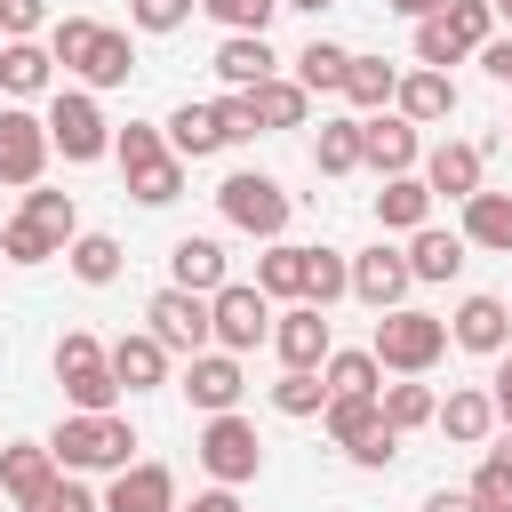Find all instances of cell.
<instances>
[{
    "label": "cell",
    "instance_id": "cell-41",
    "mask_svg": "<svg viewBox=\"0 0 512 512\" xmlns=\"http://www.w3.org/2000/svg\"><path fill=\"white\" fill-rule=\"evenodd\" d=\"M336 296H352V264L336 256V248H312V280H304V304H336Z\"/></svg>",
    "mask_w": 512,
    "mask_h": 512
},
{
    "label": "cell",
    "instance_id": "cell-40",
    "mask_svg": "<svg viewBox=\"0 0 512 512\" xmlns=\"http://www.w3.org/2000/svg\"><path fill=\"white\" fill-rule=\"evenodd\" d=\"M272 408H280V416H320V408H328V376H312V368H288V376L272 384Z\"/></svg>",
    "mask_w": 512,
    "mask_h": 512
},
{
    "label": "cell",
    "instance_id": "cell-28",
    "mask_svg": "<svg viewBox=\"0 0 512 512\" xmlns=\"http://www.w3.org/2000/svg\"><path fill=\"white\" fill-rule=\"evenodd\" d=\"M24 224H32L56 256L80 240V208H72V192H24Z\"/></svg>",
    "mask_w": 512,
    "mask_h": 512
},
{
    "label": "cell",
    "instance_id": "cell-8",
    "mask_svg": "<svg viewBox=\"0 0 512 512\" xmlns=\"http://www.w3.org/2000/svg\"><path fill=\"white\" fill-rule=\"evenodd\" d=\"M192 448H200V464H208V480H216V488H240V480H256V472H264V440H256V424H248V416H208Z\"/></svg>",
    "mask_w": 512,
    "mask_h": 512
},
{
    "label": "cell",
    "instance_id": "cell-26",
    "mask_svg": "<svg viewBox=\"0 0 512 512\" xmlns=\"http://www.w3.org/2000/svg\"><path fill=\"white\" fill-rule=\"evenodd\" d=\"M424 216H432V184H424V176H384V192H376V224H392V232H424Z\"/></svg>",
    "mask_w": 512,
    "mask_h": 512
},
{
    "label": "cell",
    "instance_id": "cell-47",
    "mask_svg": "<svg viewBox=\"0 0 512 512\" xmlns=\"http://www.w3.org/2000/svg\"><path fill=\"white\" fill-rule=\"evenodd\" d=\"M40 24H48V0H0V32L8 40H32Z\"/></svg>",
    "mask_w": 512,
    "mask_h": 512
},
{
    "label": "cell",
    "instance_id": "cell-15",
    "mask_svg": "<svg viewBox=\"0 0 512 512\" xmlns=\"http://www.w3.org/2000/svg\"><path fill=\"white\" fill-rule=\"evenodd\" d=\"M184 392H192V408H208V416H232V408H240V392H248V376H240V352H200V360L184 368Z\"/></svg>",
    "mask_w": 512,
    "mask_h": 512
},
{
    "label": "cell",
    "instance_id": "cell-25",
    "mask_svg": "<svg viewBox=\"0 0 512 512\" xmlns=\"http://www.w3.org/2000/svg\"><path fill=\"white\" fill-rule=\"evenodd\" d=\"M424 184H432V200L448 192V200H472L480 192V144H440L432 160H424Z\"/></svg>",
    "mask_w": 512,
    "mask_h": 512
},
{
    "label": "cell",
    "instance_id": "cell-20",
    "mask_svg": "<svg viewBox=\"0 0 512 512\" xmlns=\"http://www.w3.org/2000/svg\"><path fill=\"white\" fill-rule=\"evenodd\" d=\"M168 288L216 296V288H224V248H216V240H200V232H184V240L168 248Z\"/></svg>",
    "mask_w": 512,
    "mask_h": 512
},
{
    "label": "cell",
    "instance_id": "cell-36",
    "mask_svg": "<svg viewBox=\"0 0 512 512\" xmlns=\"http://www.w3.org/2000/svg\"><path fill=\"white\" fill-rule=\"evenodd\" d=\"M472 504L480 512H512V432L488 448V464L472 472Z\"/></svg>",
    "mask_w": 512,
    "mask_h": 512
},
{
    "label": "cell",
    "instance_id": "cell-30",
    "mask_svg": "<svg viewBox=\"0 0 512 512\" xmlns=\"http://www.w3.org/2000/svg\"><path fill=\"white\" fill-rule=\"evenodd\" d=\"M432 424H440L448 440H464V448H472V440H488V432H496V400H488V392H448Z\"/></svg>",
    "mask_w": 512,
    "mask_h": 512
},
{
    "label": "cell",
    "instance_id": "cell-23",
    "mask_svg": "<svg viewBox=\"0 0 512 512\" xmlns=\"http://www.w3.org/2000/svg\"><path fill=\"white\" fill-rule=\"evenodd\" d=\"M216 72H224V88H240V96L264 88V80H272V40H264V32H232V40L216 48Z\"/></svg>",
    "mask_w": 512,
    "mask_h": 512
},
{
    "label": "cell",
    "instance_id": "cell-6",
    "mask_svg": "<svg viewBox=\"0 0 512 512\" xmlns=\"http://www.w3.org/2000/svg\"><path fill=\"white\" fill-rule=\"evenodd\" d=\"M48 448H56V464H64V472H128L136 432H128L120 416H64Z\"/></svg>",
    "mask_w": 512,
    "mask_h": 512
},
{
    "label": "cell",
    "instance_id": "cell-35",
    "mask_svg": "<svg viewBox=\"0 0 512 512\" xmlns=\"http://www.w3.org/2000/svg\"><path fill=\"white\" fill-rule=\"evenodd\" d=\"M376 408H384V424H392V432H416V424H432V416H440L432 384H384V392H376Z\"/></svg>",
    "mask_w": 512,
    "mask_h": 512
},
{
    "label": "cell",
    "instance_id": "cell-50",
    "mask_svg": "<svg viewBox=\"0 0 512 512\" xmlns=\"http://www.w3.org/2000/svg\"><path fill=\"white\" fill-rule=\"evenodd\" d=\"M424 512H480V504H472V488H464V496H456V488H432Z\"/></svg>",
    "mask_w": 512,
    "mask_h": 512
},
{
    "label": "cell",
    "instance_id": "cell-18",
    "mask_svg": "<svg viewBox=\"0 0 512 512\" xmlns=\"http://www.w3.org/2000/svg\"><path fill=\"white\" fill-rule=\"evenodd\" d=\"M104 512H176V472H168V464H128V472H112Z\"/></svg>",
    "mask_w": 512,
    "mask_h": 512
},
{
    "label": "cell",
    "instance_id": "cell-51",
    "mask_svg": "<svg viewBox=\"0 0 512 512\" xmlns=\"http://www.w3.org/2000/svg\"><path fill=\"white\" fill-rule=\"evenodd\" d=\"M176 512H240V496H232V488H208V496H192V504H176Z\"/></svg>",
    "mask_w": 512,
    "mask_h": 512
},
{
    "label": "cell",
    "instance_id": "cell-22",
    "mask_svg": "<svg viewBox=\"0 0 512 512\" xmlns=\"http://www.w3.org/2000/svg\"><path fill=\"white\" fill-rule=\"evenodd\" d=\"M112 376H120V392H152V384L168 376V344H160L152 328L120 336V344H112Z\"/></svg>",
    "mask_w": 512,
    "mask_h": 512
},
{
    "label": "cell",
    "instance_id": "cell-4",
    "mask_svg": "<svg viewBox=\"0 0 512 512\" xmlns=\"http://www.w3.org/2000/svg\"><path fill=\"white\" fill-rule=\"evenodd\" d=\"M488 24H496V8H488V0H448L440 16H424V24H416V64H424V72H448L456 56L488 48Z\"/></svg>",
    "mask_w": 512,
    "mask_h": 512
},
{
    "label": "cell",
    "instance_id": "cell-31",
    "mask_svg": "<svg viewBox=\"0 0 512 512\" xmlns=\"http://www.w3.org/2000/svg\"><path fill=\"white\" fill-rule=\"evenodd\" d=\"M344 96H352L360 112H384V104L400 96V64H384V56H352V72H344Z\"/></svg>",
    "mask_w": 512,
    "mask_h": 512
},
{
    "label": "cell",
    "instance_id": "cell-1",
    "mask_svg": "<svg viewBox=\"0 0 512 512\" xmlns=\"http://www.w3.org/2000/svg\"><path fill=\"white\" fill-rule=\"evenodd\" d=\"M48 56H56L64 72H80L88 88H120V80L136 72L128 32H112V24H96V16H56V24H48Z\"/></svg>",
    "mask_w": 512,
    "mask_h": 512
},
{
    "label": "cell",
    "instance_id": "cell-21",
    "mask_svg": "<svg viewBox=\"0 0 512 512\" xmlns=\"http://www.w3.org/2000/svg\"><path fill=\"white\" fill-rule=\"evenodd\" d=\"M392 104H400V120L432 128V120H448V112H456V80H448V72H424V64H416V72H400V96H392Z\"/></svg>",
    "mask_w": 512,
    "mask_h": 512
},
{
    "label": "cell",
    "instance_id": "cell-7",
    "mask_svg": "<svg viewBox=\"0 0 512 512\" xmlns=\"http://www.w3.org/2000/svg\"><path fill=\"white\" fill-rule=\"evenodd\" d=\"M216 208H224V224H240V232H256V240H280V224H288V192L272 184V176H256V168H232L224 184H216Z\"/></svg>",
    "mask_w": 512,
    "mask_h": 512
},
{
    "label": "cell",
    "instance_id": "cell-24",
    "mask_svg": "<svg viewBox=\"0 0 512 512\" xmlns=\"http://www.w3.org/2000/svg\"><path fill=\"white\" fill-rule=\"evenodd\" d=\"M168 152H176V160H208V152H224V120H216V104H176V112H168Z\"/></svg>",
    "mask_w": 512,
    "mask_h": 512
},
{
    "label": "cell",
    "instance_id": "cell-16",
    "mask_svg": "<svg viewBox=\"0 0 512 512\" xmlns=\"http://www.w3.org/2000/svg\"><path fill=\"white\" fill-rule=\"evenodd\" d=\"M416 288V272H408V256L400 248H368L360 264H352V296L360 304H376V312H400V296Z\"/></svg>",
    "mask_w": 512,
    "mask_h": 512
},
{
    "label": "cell",
    "instance_id": "cell-45",
    "mask_svg": "<svg viewBox=\"0 0 512 512\" xmlns=\"http://www.w3.org/2000/svg\"><path fill=\"white\" fill-rule=\"evenodd\" d=\"M0 256H8V264H48V256H56V248H48V240H40V232H32V224H24V216H16V224H8V232H0Z\"/></svg>",
    "mask_w": 512,
    "mask_h": 512
},
{
    "label": "cell",
    "instance_id": "cell-10",
    "mask_svg": "<svg viewBox=\"0 0 512 512\" xmlns=\"http://www.w3.org/2000/svg\"><path fill=\"white\" fill-rule=\"evenodd\" d=\"M144 320H152V336H160L168 352H184V360H200V352L216 344V320H208V296H192V288H160V296L144 304Z\"/></svg>",
    "mask_w": 512,
    "mask_h": 512
},
{
    "label": "cell",
    "instance_id": "cell-37",
    "mask_svg": "<svg viewBox=\"0 0 512 512\" xmlns=\"http://www.w3.org/2000/svg\"><path fill=\"white\" fill-rule=\"evenodd\" d=\"M344 72H352V48H336V40H312L304 56H296V88L312 96V88H344Z\"/></svg>",
    "mask_w": 512,
    "mask_h": 512
},
{
    "label": "cell",
    "instance_id": "cell-11",
    "mask_svg": "<svg viewBox=\"0 0 512 512\" xmlns=\"http://www.w3.org/2000/svg\"><path fill=\"white\" fill-rule=\"evenodd\" d=\"M208 320H216V344H224V352H256V344L272 336V296L248 288V280H224V288L208 296Z\"/></svg>",
    "mask_w": 512,
    "mask_h": 512
},
{
    "label": "cell",
    "instance_id": "cell-39",
    "mask_svg": "<svg viewBox=\"0 0 512 512\" xmlns=\"http://www.w3.org/2000/svg\"><path fill=\"white\" fill-rule=\"evenodd\" d=\"M248 96H256V120H264V128H304V104H312V96H304L296 80H264V88H248Z\"/></svg>",
    "mask_w": 512,
    "mask_h": 512
},
{
    "label": "cell",
    "instance_id": "cell-17",
    "mask_svg": "<svg viewBox=\"0 0 512 512\" xmlns=\"http://www.w3.org/2000/svg\"><path fill=\"white\" fill-rule=\"evenodd\" d=\"M272 344H280L288 368H328V312L320 304H288L280 328H272Z\"/></svg>",
    "mask_w": 512,
    "mask_h": 512
},
{
    "label": "cell",
    "instance_id": "cell-2",
    "mask_svg": "<svg viewBox=\"0 0 512 512\" xmlns=\"http://www.w3.org/2000/svg\"><path fill=\"white\" fill-rule=\"evenodd\" d=\"M368 352H376V368L424 376V368L448 352V320H432V312H416V304H400V312H376V336H368Z\"/></svg>",
    "mask_w": 512,
    "mask_h": 512
},
{
    "label": "cell",
    "instance_id": "cell-52",
    "mask_svg": "<svg viewBox=\"0 0 512 512\" xmlns=\"http://www.w3.org/2000/svg\"><path fill=\"white\" fill-rule=\"evenodd\" d=\"M480 64H488V72L512 88V40H488V48H480Z\"/></svg>",
    "mask_w": 512,
    "mask_h": 512
},
{
    "label": "cell",
    "instance_id": "cell-56",
    "mask_svg": "<svg viewBox=\"0 0 512 512\" xmlns=\"http://www.w3.org/2000/svg\"><path fill=\"white\" fill-rule=\"evenodd\" d=\"M0 264H8V256H0Z\"/></svg>",
    "mask_w": 512,
    "mask_h": 512
},
{
    "label": "cell",
    "instance_id": "cell-54",
    "mask_svg": "<svg viewBox=\"0 0 512 512\" xmlns=\"http://www.w3.org/2000/svg\"><path fill=\"white\" fill-rule=\"evenodd\" d=\"M280 8H312V16H320V8H328V0H280Z\"/></svg>",
    "mask_w": 512,
    "mask_h": 512
},
{
    "label": "cell",
    "instance_id": "cell-46",
    "mask_svg": "<svg viewBox=\"0 0 512 512\" xmlns=\"http://www.w3.org/2000/svg\"><path fill=\"white\" fill-rule=\"evenodd\" d=\"M192 8H200V0H128V16H136L144 32H176Z\"/></svg>",
    "mask_w": 512,
    "mask_h": 512
},
{
    "label": "cell",
    "instance_id": "cell-32",
    "mask_svg": "<svg viewBox=\"0 0 512 512\" xmlns=\"http://www.w3.org/2000/svg\"><path fill=\"white\" fill-rule=\"evenodd\" d=\"M408 272H416V280H456V272H464V240L424 224V232L408 240Z\"/></svg>",
    "mask_w": 512,
    "mask_h": 512
},
{
    "label": "cell",
    "instance_id": "cell-5",
    "mask_svg": "<svg viewBox=\"0 0 512 512\" xmlns=\"http://www.w3.org/2000/svg\"><path fill=\"white\" fill-rule=\"evenodd\" d=\"M112 152H120V168H128V192H136L144 208H168V200L184 192V160L168 152V136H160V128H136V120H128Z\"/></svg>",
    "mask_w": 512,
    "mask_h": 512
},
{
    "label": "cell",
    "instance_id": "cell-27",
    "mask_svg": "<svg viewBox=\"0 0 512 512\" xmlns=\"http://www.w3.org/2000/svg\"><path fill=\"white\" fill-rule=\"evenodd\" d=\"M464 240L512 256V192H472V200H464Z\"/></svg>",
    "mask_w": 512,
    "mask_h": 512
},
{
    "label": "cell",
    "instance_id": "cell-13",
    "mask_svg": "<svg viewBox=\"0 0 512 512\" xmlns=\"http://www.w3.org/2000/svg\"><path fill=\"white\" fill-rule=\"evenodd\" d=\"M48 120H32L24 104H8L0 112V184H40V168H48Z\"/></svg>",
    "mask_w": 512,
    "mask_h": 512
},
{
    "label": "cell",
    "instance_id": "cell-12",
    "mask_svg": "<svg viewBox=\"0 0 512 512\" xmlns=\"http://www.w3.org/2000/svg\"><path fill=\"white\" fill-rule=\"evenodd\" d=\"M56 480H64V464H56L48 440H16V448H0V488H8L16 512H40Z\"/></svg>",
    "mask_w": 512,
    "mask_h": 512
},
{
    "label": "cell",
    "instance_id": "cell-53",
    "mask_svg": "<svg viewBox=\"0 0 512 512\" xmlns=\"http://www.w3.org/2000/svg\"><path fill=\"white\" fill-rule=\"evenodd\" d=\"M384 8H392V16H416V24H424V16H440L448 0H384Z\"/></svg>",
    "mask_w": 512,
    "mask_h": 512
},
{
    "label": "cell",
    "instance_id": "cell-42",
    "mask_svg": "<svg viewBox=\"0 0 512 512\" xmlns=\"http://www.w3.org/2000/svg\"><path fill=\"white\" fill-rule=\"evenodd\" d=\"M360 168V120H328L320 128V176H352Z\"/></svg>",
    "mask_w": 512,
    "mask_h": 512
},
{
    "label": "cell",
    "instance_id": "cell-55",
    "mask_svg": "<svg viewBox=\"0 0 512 512\" xmlns=\"http://www.w3.org/2000/svg\"><path fill=\"white\" fill-rule=\"evenodd\" d=\"M488 8H496V16H504V24H512V0H488Z\"/></svg>",
    "mask_w": 512,
    "mask_h": 512
},
{
    "label": "cell",
    "instance_id": "cell-44",
    "mask_svg": "<svg viewBox=\"0 0 512 512\" xmlns=\"http://www.w3.org/2000/svg\"><path fill=\"white\" fill-rule=\"evenodd\" d=\"M216 120H224V144H248V136L264 128V120H256V96H240V88L216 104Z\"/></svg>",
    "mask_w": 512,
    "mask_h": 512
},
{
    "label": "cell",
    "instance_id": "cell-43",
    "mask_svg": "<svg viewBox=\"0 0 512 512\" xmlns=\"http://www.w3.org/2000/svg\"><path fill=\"white\" fill-rule=\"evenodd\" d=\"M200 8H208V16L224 24V32H264L280 0H200Z\"/></svg>",
    "mask_w": 512,
    "mask_h": 512
},
{
    "label": "cell",
    "instance_id": "cell-14",
    "mask_svg": "<svg viewBox=\"0 0 512 512\" xmlns=\"http://www.w3.org/2000/svg\"><path fill=\"white\" fill-rule=\"evenodd\" d=\"M360 160H368L376 176H408V168H416V120L368 112V120H360Z\"/></svg>",
    "mask_w": 512,
    "mask_h": 512
},
{
    "label": "cell",
    "instance_id": "cell-29",
    "mask_svg": "<svg viewBox=\"0 0 512 512\" xmlns=\"http://www.w3.org/2000/svg\"><path fill=\"white\" fill-rule=\"evenodd\" d=\"M304 280H312V248L272 240V248H264V264H256V288H264V296H296V304H304Z\"/></svg>",
    "mask_w": 512,
    "mask_h": 512
},
{
    "label": "cell",
    "instance_id": "cell-34",
    "mask_svg": "<svg viewBox=\"0 0 512 512\" xmlns=\"http://www.w3.org/2000/svg\"><path fill=\"white\" fill-rule=\"evenodd\" d=\"M48 48H32V40H0V88L8 96H40L48 88Z\"/></svg>",
    "mask_w": 512,
    "mask_h": 512
},
{
    "label": "cell",
    "instance_id": "cell-3",
    "mask_svg": "<svg viewBox=\"0 0 512 512\" xmlns=\"http://www.w3.org/2000/svg\"><path fill=\"white\" fill-rule=\"evenodd\" d=\"M56 384H64V400H72V416H112V400H120L112 352H104L88 328H72V336L56 344Z\"/></svg>",
    "mask_w": 512,
    "mask_h": 512
},
{
    "label": "cell",
    "instance_id": "cell-19",
    "mask_svg": "<svg viewBox=\"0 0 512 512\" xmlns=\"http://www.w3.org/2000/svg\"><path fill=\"white\" fill-rule=\"evenodd\" d=\"M448 336H456L464 352H496V360H504V344H512V312H504L496 296H464L456 320H448Z\"/></svg>",
    "mask_w": 512,
    "mask_h": 512
},
{
    "label": "cell",
    "instance_id": "cell-33",
    "mask_svg": "<svg viewBox=\"0 0 512 512\" xmlns=\"http://www.w3.org/2000/svg\"><path fill=\"white\" fill-rule=\"evenodd\" d=\"M320 376H328V400H376V392H384V384H376V376H384L376 352H328Z\"/></svg>",
    "mask_w": 512,
    "mask_h": 512
},
{
    "label": "cell",
    "instance_id": "cell-49",
    "mask_svg": "<svg viewBox=\"0 0 512 512\" xmlns=\"http://www.w3.org/2000/svg\"><path fill=\"white\" fill-rule=\"evenodd\" d=\"M488 400H496V424L512 432V352L496 360V376H488Z\"/></svg>",
    "mask_w": 512,
    "mask_h": 512
},
{
    "label": "cell",
    "instance_id": "cell-48",
    "mask_svg": "<svg viewBox=\"0 0 512 512\" xmlns=\"http://www.w3.org/2000/svg\"><path fill=\"white\" fill-rule=\"evenodd\" d=\"M40 512H96V496H88V488H80V480L64 472V480L48 488V504H40Z\"/></svg>",
    "mask_w": 512,
    "mask_h": 512
},
{
    "label": "cell",
    "instance_id": "cell-38",
    "mask_svg": "<svg viewBox=\"0 0 512 512\" xmlns=\"http://www.w3.org/2000/svg\"><path fill=\"white\" fill-rule=\"evenodd\" d=\"M64 256H72V272H80L88 288H104V280H120V240H112V232H80V240H72Z\"/></svg>",
    "mask_w": 512,
    "mask_h": 512
},
{
    "label": "cell",
    "instance_id": "cell-9",
    "mask_svg": "<svg viewBox=\"0 0 512 512\" xmlns=\"http://www.w3.org/2000/svg\"><path fill=\"white\" fill-rule=\"evenodd\" d=\"M48 144H56L64 160H104V152H112V120L96 112V96L56 88V104H48Z\"/></svg>",
    "mask_w": 512,
    "mask_h": 512
}]
</instances>
